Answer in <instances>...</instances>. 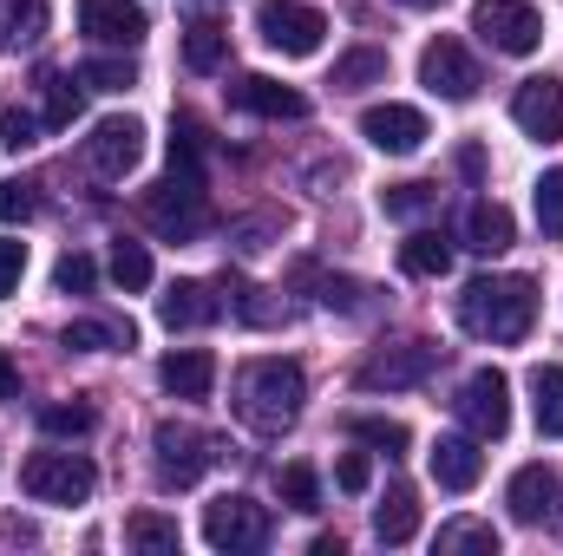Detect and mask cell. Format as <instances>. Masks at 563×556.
I'll list each match as a JSON object with an SVG mask.
<instances>
[{
    "instance_id": "obj_1",
    "label": "cell",
    "mask_w": 563,
    "mask_h": 556,
    "mask_svg": "<svg viewBox=\"0 0 563 556\" xmlns=\"http://www.w3.org/2000/svg\"><path fill=\"white\" fill-rule=\"evenodd\" d=\"M531 321H538V288H531V276H478V281H465V294H459V327L472 341L511 347V341L531 334Z\"/></svg>"
},
{
    "instance_id": "obj_2",
    "label": "cell",
    "mask_w": 563,
    "mask_h": 556,
    "mask_svg": "<svg viewBox=\"0 0 563 556\" xmlns=\"http://www.w3.org/2000/svg\"><path fill=\"white\" fill-rule=\"evenodd\" d=\"M301 400H308V380H301V367L282 360V354H263V360H250V367L236 374V419H243L250 432H263V438H282V432L301 419Z\"/></svg>"
},
{
    "instance_id": "obj_3",
    "label": "cell",
    "mask_w": 563,
    "mask_h": 556,
    "mask_svg": "<svg viewBox=\"0 0 563 556\" xmlns=\"http://www.w3.org/2000/svg\"><path fill=\"white\" fill-rule=\"evenodd\" d=\"M144 223H151L157 236H170V243H190V236L210 223V190H203V170L170 164V177L144 190Z\"/></svg>"
},
{
    "instance_id": "obj_4",
    "label": "cell",
    "mask_w": 563,
    "mask_h": 556,
    "mask_svg": "<svg viewBox=\"0 0 563 556\" xmlns=\"http://www.w3.org/2000/svg\"><path fill=\"white\" fill-rule=\"evenodd\" d=\"M20 485H26V498H40V504H86L92 485H99V471H92L86 452H33V458L20 465Z\"/></svg>"
},
{
    "instance_id": "obj_5",
    "label": "cell",
    "mask_w": 563,
    "mask_h": 556,
    "mask_svg": "<svg viewBox=\"0 0 563 556\" xmlns=\"http://www.w3.org/2000/svg\"><path fill=\"white\" fill-rule=\"evenodd\" d=\"M151 452H157V485H197L223 452H217V438L210 432H197V425H177V419H164L157 432H151Z\"/></svg>"
},
{
    "instance_id": "obj_6",
    "label": "cell",
    "mask_w": 563,
    "mask_h": 556,
    "mask_svg": "<svg viewBox=\"0 0 563 556\" xmlns=\"http://www.w3.org/2000/svg\"><path fill=\"white\" fill-rule=\"evenodd\" d=\"M472 33H478L492 53L525 59V53H538V46H544V13H538L531 0H478Z\"/></svg>"
},
{
    "instance_id": "obj_7",
    "label": "cell",
    "mask_w": 563,
    "mask_h": 556,
    "mask_svg": "<svg viewBox=\"0 0 563 556\" xmlns=\"http://www.w3.org/2000/svg\"><path fill=\"white\" fill-rule=\"evenodd\" d=\"M203 544L223 556H256L269 544V511L256 498H217L203 504Z\"/></svg>"
},
{
    "instance_id": "obj_8",
    "label": "cell",
    "mask_w": 563,
    "mask_h": 556,
    "mask_svg": "<svg viewBox=\"0 0 563 556\" xmlns=\"http://www.w3.org/2000/svg\"><path fill=\"white\" fill-rule=\"evenodd\" d=\"M256 33H263V46H276L288 59H308L328 40V13L321 7H301V0H263L256 7Z\"/></svg>"
},
{
    "instance_id": "obj_9",
    "label": "cell",
    "mask_w": 563,
    "mask_h": 556,
    "mask_svg": "<svg viewBox=\"0 0 563 556\" xmlns=\"http://www.w3.org/2000/svg\"><path fill=\"white\" fill-rule=\"evenodd\" d=\"M459 419H465V432L472 438H505L511 432V380L498 374V367H478L465 387H459Z\"/></svg>"
},
{
    "instance_id": "obj_10",
    "label": "cell",
    "mask_w": 563,
    "mask_h": 556,
    "mask_svg": "<svg viewBox=\"0 0 563 556\" xmlns=\"http://www.w3.org/2000/svg\"><path fill=\"white\" fill-rule=\"evenodd\" d=\"M420 86L459 105V99H472V92L485 86V73H478V59H472L452 33H439V40H426V53H420Z\"/></svg>"
},
{
    "instance_id": "obj_11",
    "label": "cell",
    "mask_w": 563,
    "mask_h": 556,
    "mask_svg": "<svg viewBox=\"0 0 563 556\" xmlns=\"http://www.w3.org/2000/svg\"><path fill=\"white\" fill-rule=\"evenodd\" d=\"M139 157H144V125L139 119H106V125L86 138V170H92L99 184H119Z\"/></svg>"
},
{
    "instance_id": "obj_12",
    "label": "cell",
    "mask_w": 563,
    "mask_h": 556,
    "mask_svg": "<svg viewBox=\"0 0 563 556\" xmlns=\"http://www.w3.org/2000/svg\"><path fill=\"white\" fill-rule=\"evenodd\" d=\"M432 367H439V347H432V341H400V347H380V354L361 367V387L400 393V387H420Z\"/></svg>"
},
{
    "instance_id": "obj_13",
    "label": "cell",
    "mask_w": 563,
    "mask_h": 556,
    "mask_svg": "<svg viewBox=\"0 0 563 556\" xmlns=\"http://www.w3.org/2000/svg\"><path fill=\"white\" fill-rule=\"evenodd\" d=\"M361 138L374 151H387V157H413L432 132H426V112H413V105H367L361 112Z\"/></svg>"
},
{
    "instance_id": "obj_14",
    "label": "cell",
    "mask_w": 563,
    "mask_h": 556,
    "mask_svg": "<svg viewBox=\"0 0 563 556\" xmlns=\"http://www.w3.org/2000/svg\"><path fill=\"white\" fill-rule=\"evenodd\" d=\"M144 7L139 0H79V33L92 46H139L144 40Z\"/></svg>"
},
{
    "instance_id": "obj_15",
    "label": "cell",
    "mask_w": 563,
    "mask_h": 556,
    "mask_svg": "<svg viewBox=\"0 0 563 556\" xmlns=\"http://www.w3.org/2000/svg\"><path fill=\"white\" fill-rule=\"evenodd\" d=\"M511 119H518V132H531L538 144H558L563 138V79H525L518 99H511Z\"/></svg>"
},
{
    "instance_id": "obj_16",
    "label": "cell",
    "mask_w": 563,
    "mask_h": 556,
    "mask_svg": "<svg viewBox=\"0 0 563 556\" xmlns=\"http://www.w3.org/2000/svg\"><path fill=\"white\" fill-rule=\"evenodd\" d=\"M230 105H236V112H256V119H308V99H301L295 86L269 79V73L230 79Z\"/></svg>"
},
{
    "instance_id": "obj_17",
    "label": "cell",
    "mask_w": 563,
    "mask_h": 556,
    "mask_svg": "<svg viewBox=\"0 0 563 556\" xmlns=\"http://www.w3.org/2000/svg\"><path fill=\"white\" fill-rule=\"evenodd\" d=\"M223 294L210 288V281H170L164 294H157V314H164V327H210V321H223Z\"/></svg>"
},
{
    "instance_id": "obj_18",
    "label": "cell",
    "mask_w": 563,
    "mask_h": 556,
    "mask_svg": "<svg viewBox=\"0 0 563 556\" xmlns=\"http://www.w3.org/2000/svg\"><path fill=\"white\" fill-rule=\"evenodd\" d=\"M157 380H164L170 400H210V387H217V354H210V347H177V354H164Z\"/></svg>"
},
{
    "instance_id": "obj_19",
    "label": "cell",
    "mask_w": 563,
    "mask_h": 556,
    "mask_svg": "<svg viewBox=\"0 0 563 556\" xmlns=\"http://www.w3.org/2000/svg\"><path fill=\"white\" fill-rule=\"evenodd\" d=\"M426 465H432V478H439L445 491H472V485L485 478V452H478V438H432Z\"/></svg>"
},
{
    "instance_id": "obj_20",
    "label": "cell",
    "mask_w": 563,
    "mask_h": 556,
    "mask_svg": "<svg viewBox=\"0 0 563 556\" xmlns=\"http://www.w3.org/2000/svg\"><path fill=\"white\" fill-rule=\"evenodd\" d=\"M505 504H511L518 524H544V518L558 511V471H551V465H525V471L511 478Z\"/></svg>"
},
{
    "instance_id": "obj_21",
    "label": "cell",
    "mask_w": 563,
    "mask_h": 556,
    "mask_svg": "<svg viewBox=\"0 0 563 556\" xmlns=\"http://www.w3.org/2000/svg\"><path fill=\"white\" fill-rule=\"evenodd\" d=\"M511 236H518V223H511L505 203H472V210H465V249H478V256H505Z\"/></svg>"
},
{
    "instance_id": "obj_22",
    "label": "cell",
    "mask_w": 563,
    "mask_h": 556,
    "mask_svg": "<svg viewBox=\"0 0 563 556\" xmlns=\"http://www.w3.org/2000/svg\"><path fill=\"white\" fill-rule=\"evenodd\" d=\"M413 531H420V498H413V485H387V498H380V511H374V537H380V544H413Z\"/></svg>"
},
{
    "instance_id": "obj_23",
    "label": "cell",
    "mask_w": 563,
    "mask_h": 556,
    "mask_svg": "<svg viewBox=\"0 0 563 556\" xmlns=\"http://www.w3.org/2000/svg\"><path fill=\"white\" fill-rule=\"evenodd\" d=\"M79 119V73H40V125L46 132H66Z\"/></svg>"
},
{
    "instance_id": "obj_24",
    "label": "cell",
    "mask_w": 563,
    "mask_h": 556,
    "mask_svg": "<svg viewBox=\"0 0 563 556\" xmlns=\"http://www.w3.org/2000/svg\"><path fill=\"white\" fill-rule=\"evenodd\" d=\"M400 269L420 281H439L445 269H452V243L439 236V230H413L407 243H400Z\"/></svg>"
},
{
    "instance_id": "obj_25",
    "label": "cell",
    "mask_w": 563,
    "mask_h": 556,
    "mask_svg": "<svg viewBox=\"0 0 563 556\" xmlns=\"http://www.w3.org/2000/svg\"><path fill=\"white\" fill-rule=\"evenodd\" d=\"M387 79V53L380 46H354V53H341L334 59V92H367V86H380Z\"/></svg>"
},
{
    "instance_id": "obj_26",
    "label": "cell",
    "mask_w": 563,
    "mask_h": 556,
    "mask_svg": "<svg viewBox=\"0 0 563 556\" xmlns=\"http://www.w3.org/2000/svg\"><path fill=\"white\" fill-rule=\"evenodd\" d=\"M531 413L544 438H563V367H538L531 374Z\"/></svg>"
},
{
    "instance_id": "obj_27",
    "label": "cell",
    "mask_w": 563,
    "mask_h": 556,
    "mask_svg": "<svg viewBox=\"0 0 563 556\" xmlns=\"http://www.w3.org/2000/svg\"><path fill=\"white\" fill-rule=\"evenodd\" d=\"M439 197H445L439 184H387V190H380V210H387L394 223H420V216L439 210Z\"/></svg>"
},
{
    "instance_id": "obj_28",
    "label": "cell",
    "mask_w": 563,
    "mask_h": 556,
    "mask_svg": "<svg viewBox=\"0 0 563 556\" xmlns=\"http://www.w3.org/2000/svg\"><path fill=\"white\" fill-rule=\"evenodd\" d=\"M223 59H230V33H223L217 20H197V26L184 33V66H190V73H217Z\"/></svg>"
},
{
    "instance_id": "obj_29",
    "label": "cell",
    "mask_w": 563,
    "mask_h": 556,
    "mask_svg": "<svg viewBox=\"0 0 563 556\" xmlns=\"http://www.w3.org/2000/svg\"><path fill=\"white\" fill-rule=\"evenodd\" d=\"M46 33V0H0V46H33Z\"/></svg>"
},
{
    "instance_id": "obj_30",
    "label": "cell",
    "mask_w": 563,
    "mask_h": 556,
    "mask_svg": "<svg viewBox=\"0 0 563 556\" xmlns=\"http://www.w3.org/2000/svg\"><path fill=\"white\" fill-rule=\"evenodd\" d=\"M498 556V531L492 524H478V518H452V524H439V556Z\"/></svg>"
},
{
    "instance_id": "obj_31",
    "label": "cell",
    "mask_w": 563,
    "mask_h": 556,
    "mask_svg": "<svg viewBox=\"0 0 563 556\" xmlns=\"http://www.w3.org/2000/svg\"><path fill=\"white\" fill-rule=\"evenodd\" d=\"M125 544L132 551H151V556H177V524L170 518H157V511H139V518H125Z\"/></svg>"
},
{
    "instance_id": "obj_32",
    "label": "cell",
    "mask_w": 563,
    "mask_h": 556,
    "mask_svg": "<svg viewBox=\"0 0 563 556\" xmlns=\"http://www.w3.org/2000/svg\"><path fill=\"white\" fill-rule=\"evenodd\" d=\"M66 347H73V354H106V347H132V327H125V321H73V327H66Z\"/></svg>"
},
{
    "instance_id": "obj_33",
    "label": "cell",
    "mask_w": 563,
    "mask_h": 556,
    "mask_svg": "<svg viewBox=\"0 0 563 556\" xmlns=\"http://www.w3.org/2000/svg\"><path fill=\"white\" fill-rule=\"evenodd\" d=\"M347 432H354L361 445H374V452H387V458H394V452H407V425H400V419L354 413V419H347Z\"/></svg>"
},
{
    "instance_id": "obj_34",
    "label": "cell",
    "mask_w": 563,
    "mask_h": 556,
    "mask_svg": "<svg viewBox=\"0 0 563 556\" xmlns=\"http://www.w3.org/2000/svg\"><path fill=\"white\" fill-rule=\"evenodd\" d=\"M112 281H119L125 294L151 288V249H144V243H112Z\"/></svg>"
},
{
    "instance_id": "obj_35",
    "label": "cell",
    "mask_w": 563,
    "mask_h": 556,
    "mask_svg": "<svg viewBox=\"0 0 563 556\" xmlns=\"http://www.w3.org/2000/svg\"><path fill=\"white\" fill-rule=\"evenodd\" d=\"M40 432H46V438H86V432H92V407H86V400H59V407L40 413Z\"/></svg>"
},
{
    "instance_id": "obj_36",
    "label": "cell",
    "mask_w": 563,
    "mask_h": 556,
    "mask_svg": "<svg viewBox=\"0 0 563 556\" xmlns=\"http://www.w3.org/2000/svg\"><path fill=\"white\" fill-rule=\"evenodd\" d=\"M132 59H86L79 66V86H92V92H132Z\"/></svg>"
},
{
    "instance_id": "obj_37",
    "label": "cell",
    "mask_w": 563,
    "mask_h": 556,
    "mask_svg": "<svg viewBox=\"0 0 563 556\" xmlns=\"http://www.w3.org/2000/svg\"><path fill=\"white\" fill-rule=\"evenodd\" d=\"M538 230L544 236H563V164L538 177Z\"/></svg>"
},
{
    "instance_id": "obj_38",
    "label": "cell",
    "mask_w": 563,
    "mask_h": 556,
    "mask_svg": "<svg viewBox=\"0 0 563 556\" xmlns=\"http://www.w3.org/2000/svg\"><path fill=\"white\" fill-rule=\"evenodd\" d=\"M282 504H288V511H321V478H314L308 465H288V471H282Z\"/></svg>"
},
{
    "instance_id": "obj_39",
    "label": "cell",
    "mask_w": 563,
    "mask_h": 556,
    "mask_svg": "<svg viewBox=\"0 0 563 556\" xmlns=\"http://www.w3.org/2000/svg\"><path fill=\"white\" fill-rule=\"evenodd\" d=\"M53 281H59V294H92L99 263H92L86 249H66V256H59V269H53Z\"/></svg>"
},
{
    "instance_id": "obj_40",
    "label": "cell",
    "mask_w": 563,
    "mask_h": 556,
    "mask_svg": "<svg viewBox=\"0 0 563 556\" xmlns=\"http://www.w3.org/2000/svg\"><path fill=\"white\" fill-rule=\"evenodd\" d=\"M301 281H314V288H321V294H314L321 308H341V314H347V308H361V281H347V276H314V269H301Z\"/></svg>"
},
{
    "instance_id": "obj_41",
    "label": "cell",
    "mask_w": 563,
    "mask_h": 556,
    "mask_svg": "<svg viewBox=\"0 0 563 556\" xmlns=\"http://www.w3.org/2000/svg\"><path fill=\"white\" fill-rule=\"evenodd\" d=\"M236 294V314L256 321V327H276L282 321V301H269V288H230Z\"/></svg>"
},
{
    "instance_id": "obj_42",
    "label": "cell",
    "mask_w": 563,
    "mask_h": 556,
    "mask_svg": "<svg viewBox=\"0 0 563 556\" xmlns=\"http://www.w3.org/2000/svg\"><path fill=\"white\" fill-rule=\"evenodd\" d=\"M33 210H40L33 184H13V177H7V184H0V223H26Z\"/></svg>"
},
{
    "instance_id": "obj_43",
    "label": "cell",
    "mask_w": 563,
    "mask_h": 556,
    "mask_svg": "<svg viewBox=\"0 0 563 556\" xmlns=\"http://www.w3.org/2000/svg\"><path fill=\"white\" fill-rule=\"evenodd\" d=\"M33 132H40V125H33L20 105H7V112H0V151H26V144H40Z\"/></svg>"
},
{
    "instance_id": "obj_44",
    "label": "cell",
    "mask_w": 563,
    "mask_h": 556,
    "mask_svg": "<svg viewBox=\"0 0 563 556\" xmlns=\"http://www.w3.org/2000/svg\"><path fill=\"white\" fill-rule=\"evenodd\" d=\"M334 485H341V491H354V498H361V491H367V485H374V465H367V452H347V458H341V465H334Z\"/></svg>"
},
{
    "instance_id": "obj_45",
    "label": "cell",
    "mask_w": 563,
    "mask_h": 556,
    "mask_svg": "<svg viewBox=\"0 0 563 556\" xmlns=\"http://www.w3.org/2000/svg\"><path fill=\"white\" fill-rule=\"evenodd\" d=\"M20 276H26V243H0V301L20 288Z\"/></svg>"
},
{
    "instance_id": "obj_46",
    "label": "cell",
    "mask_w": 563,
    "mask_h": 556,
    "mask_svg": "<svg viewBox=\"0 0 563 556\" xmlns=\"http://www.w3.org/2000/svg\"><path fill=\"white\" fill-rule=\"evenodd\" d=\"M459 170H465V177H478V170H485V151H478V144H465V151H459Z\"/></svg>"
},
{
    "instance_id": "obj_47",
    "label": "cell",
    "mask_w": 563,
    "mask_h": 556,
    "mask_svg": "<svg viewBox=\"0 0 563 556\" xmlns=\"http://www.w3.org/2000/svg\"><path fill=\"white\" fill-rule=\"evenodd\" d=\"M13 387H20V374H13V360L0 354V400H13Z\"/></svg>"
},
{
    "instance_id": "obj_48",
    "label": "cell",
    "mask_w": 563,
    "mask_h": 556,
    "mask_svg": "<svg viewBox=\"0 0 563 556\" xmlns=\"http://www.w3.org/2000/svg\"><path fill=\"white\" fill-rule=\"evenodd\" d=\"M400 7H445V0H400Z\"/></svg>"
}]
</instances>
